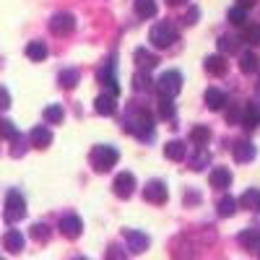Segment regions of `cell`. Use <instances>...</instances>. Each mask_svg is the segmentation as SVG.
I'll return each mask as SVG.
<instances>
[{
  "label": "cell",
  "instance_id": "cell-10",
  "mask_svg": "<svg viewBox=\"0 0 260 260\" xmlns=\"http://www.w3.org/2000/svg\"><path fill=\"white\" fill-rule=\"evenodd\" d=\"M60 234L62 237H68V240H76V237H81V232H83V221L78 219V216H62L60 219Z\"/></svg>",
  "mask_w": 260,
  "mask_h": 260
},
{
  "label": "cell",
  "instance_id": "cell-26",
  "mask_svg": "<svg viewBox=\"0 0 260 260\" xmlns=\"http://www.w3.org/2000/svg\"><path fill=\"white\" fill-rule=\"evenodd\" d=\"M133 89H136V91H151V89H154V78L148 76V71H138V73H136Z\"/></svg>",
  "mask_w": 260,
  "mask_h": 260
},
{
  "label": "cell",
  "instance_id": "cell-1",
  "mask_svg": "<svg viewBox=\"0 0 260 260\" xmlns=\"http://www.w3.org/2000/svg\"><path fill=\"white\" fill-rule=\"evenodd\" d=\"M122 127L127 130L130 136H136V138H151V133H154V117H151L146 110H130Z\"/></svg>",
  "mask_w": 260,
  "mask_h": 260
},
{
  "label": "cell",
  "instance_id": "cell-6",
  "mask_svg": "<svg viewBox=\"0 0 260 260\" xmlns=\"http://www.w3.org/2000/svg\"><path fill=\"white\" fill-rule=\"evenodd\" d=\"M96 78H99V83L102 86H107V91L110 94H120V83H117V73H115V60L110 57L107 62H102V68L96 71Z\"/></svg>",
  "mask_w": 260,
  "mask_h": 260
},
{
  "label": "cell",
  "instance_id": "cell-41",
  "mask_svg": "<svg viewBox=\"0 0 260 260\" xmlns=\"http://www.w3.org/2000/svg\"><path fill=\"white\" fill-rule=\"evenodd\" d=\"M198 18H201V11H198V8H190V13H187V18H185V24H187V26H192Z\"/></svg>",
  "mask_w": 260,
  "mask_h": 260
},
{
  "label": "cell",
  "instance_id": "cell-25",
  "mask_svg": "<svg viewBox=\"0 0 260 260\" xmlns=\"http://www.w3.org/2000/svg\"><path fill=\"white\" fill-rule=\"evenodd\" d=\"M240 242L247 247V250H257L260 247V229H245L240 234Z\"/></svg>",
  "mask_w": 260,
  "mask_h": 260
},
{
  "label": "cell",
  "instance_id": "cell-23",
  "mask_svg": "<svg viewBox=\"0 0 260 260\" xmlns=\"http://www.w3.org/2000/svg\"><path fill=\"white\" fill-rule=\"evenodd\" d=\"M211 185L213 187H229L232 185V172L229 169H224V167H219V169H213L211 172Z\"/></svg>",
  "mask_w": 260,
  "mask_h": 260
},
{
  "label": "cell",
  "instance_id": "cell-40",
  "mask_svg": "<svg viewBox=\"0 0 260 260\" xmlns=\"http://www.w3.org/2000/svg\"><path fill=\"white\" fill-rule=\"evenodd\" d=\"M8 107H11V94H8L6 86H0V112H6Z\"/></svg>",
  "mask_w": 260,
  "mask_h": 260
},
{
  "label": "cell",
  "instance_id": "cell-45",
  "mask_svg": "<svg viewBox=\"0 0 260 260\" xmlns=\"http://www.w3.org/2000/svg\"><path fill=\"white\" fill-rule=\"evenodd\" d=\"M257 255H260V247H257Z\"/></svg>",
  "mask_w": 260,
  "mask_h": 260
},
{
  "label": "cell",
  "instance_id": "cell-38",
  "mask_svg": "<svg viewBox=\"0 0 260 260\" xmlns=\"http://www.w3.org/2000/svg\"><path fill=\"white\" fill-rule=\"evenodd\" d=\"M245 39L250 45H260V26H252V24H245Z\"/></svg>",
  "mask_w": 260,
  "mask_h": 260
},
{
  "label": "cell",
  "instance_id": "cell-8",
  "mask_svg": "<svg viewBox=\"0 0 260 260\" xmlns=\"http://www.w3.org/2000/svg\"><path fill=\"white\" fill-rule=\"evenodd\" d=\"M143 198L148 201V203H167V198H169V192H167V185L161 182V180H151L146 187H143Z\"/></svg>",
  "mask_w": 260,
  "mask_h": 260
},
{
  "label": "cell",
  "instance_id": "cell-30",
  "mask_svg": "<svg viewBox=\"0 0 260 260\" xmlns=\"http://www.w3.org/2000/svg\"><path fill=\"white\" fill-rule=\"evenodd\" d=\"M78 78H81V73L76 71V68H65V71H60V86L62 89H73V86L78 83Z\"/></svg>",
  "mask_w": 260,
  "mask_h": 260
},
{
  "label": "cell",
  "instance_id": "cell-34",
  "mask_svg": "<svg viewBox=\"0 0 260 260\" xmlns=\"http://www.w3.org/2000/svg\"><path fill=\"white\" fill-rule=\"evenodd\" d=\"M229 24H234V26H245V24H247V8H242V6L232 8V11H229Z\"/></svg>",
  "mask_w": 260,
  "mask_h": 260
},
{
  "label": "cell",
  "instance_id": "cell-17",
  "mask_svg": "<svg viewBox=\"0 0 260 260\" xmlns=\"http://www.w3.org/2000/svg\"><path fill=\"white\" fill-rule=\"evenodd\" d=\"M237 206H242L247 211H260V190L257 187H250L242 192V198L237 201Z\"/></svg>",
  "mask_w": 260,
  "mask_h": 260
},
{
  "label": "cell",
  "instance_id": "cell-21",
  "mask_svg": "<svg viewBox=\"0 0 260 260\" xmlns=\"http://www.w3.org/2000/svg\"><path fill=\"white\" fill-rule=\"evenodd\" d=\"M216 211H219L221 219H232V216L237 213V201L232 198V195H224V198H219V203H216Z\"/></svg>",
  "mask_w": 260,
  "mask_h": 260
},
{
  "label": "cell",
  "instance_id": "cell-32",
  "mask_svg": "<svg viewBox=\"0 0 260 260\" xmlns=\"http://www.w3.org/2000/svg\"><path fill=\"white\" fill-rule=\"evenodd\" d=\"M190 141H192V143H198V146H206V143L211 141V130H208L206 125H201V127H192Z\"/></svg>",
  "mask_w": 260,
  "mask_h": 260
},
{
  "label": "cell",
  "instance_id": "cell-18",
  "mask_svg": "<svg viewBox=\"0 0 260 260\" xmlns=\"http://www.w3.org/2000/svg\"><path fill=\"white\" fill-rule=\"evenodd\" d=\"M242 122L247 127H257L260 125V104L257 102H250L242 107Z\"/></svg>",
  "mask_w": 260,
  "mask_h": 260
},
{
  "label": "cell",
  "instance_id": "cell-37",
  "mask_svg": "<svg viewBox=\"0 0 260 260\" xmlns=\"http://www.w3.org/2000/svg\"><path fill=\"white\" fill-rule=\"evenodd\" d=\"M219 52H224V55L237 52V39H234V37H221V39H219Z\"/></svg>",
  "mask_w": 260,
  "mask_h": 260
},
{
  "label": "cell",
  "instance_id": "cell-20",
  "mask_svg": "<svg viewBox=\"0 0 260 260\" xmlns=\"http://www.w3.org/2000/svg\"><path fill=\"white\" fill-rule=\"evenodd\" d=\"M156 62H159V57H156V55H151L146 47H138V50H136V65H138L141 71H151Z\"/></svg>",
  "mask_w": 260,
  "mask_h": 260
},
{
  "label": "cell",
  "instance_id": "cell-4",
  "mask_svg": "<svg viewBox=\"0 0 260 260\" xmlns=\"http://www.w3.org/2000/svg\"><path fill=\"white\" fill-rule=\"evenodd\" d=\"M154 83H156V89H159V96L175 99V96L180 94V89H182V73H177V71H167V73H161L159 81H154Z\"/></svg>",
  "mask_w": 260,
  "mask_h": 260
},
{
  "label": "cell",
  "instance_id": "cell-39",
  "mask_svg": "<svg viewBox=\"0 0 260 260\" xmlns=\"http://www.w3.org/2000/svg\"><path fill=\"white\" fill-rule=\"evenodd\" d=\"M226 120H229L232 125L242 122V104H234V107H229V110H226Z\"/></svg>",
  "mask_w": 260,
  "mask_h": 260
},
{
  "label": "cell",
  "instance_id": "cell-36",
  "mask_svg": "<svg viewBox=\"0 0 260 260\" xmlns=\"http://www.w3.org/2000/svg\"><path fill=\"white\" fill-rule=\"evenodd\" d=\"M16 136H18L16 125H13L11 120H0V138H8V141H13Z\"/></svg>",
  "mask_w": 260,
  "mask_h": 260
},
{
  "label": "cell",
  "instance_id": "cell-27",
  "mask_svg": "<svg viewBox=\"0 0 260 260\" xmlns=\"http://www.w3.org/2000/svg\"><path fill=\"white\" fill-rule=\"evenodd\" d=\"M136 13L141 18H154L156 16V0H136Z\"/></svg>",
  "mask_w": 260,
  "mask_h": 260
},
{
  "label": "cell",
  "instance_id": "cell-44",
  "mask_svg": "<svg viewBox=\"0 0 260 260\" xmlns=\"http://www.w3.org/2000/svg\"><path fill=\"white\" fill-rule=\"evenodd\" d=\"M257 91H260V76H257Z\"/></svg>",
  "mask_w": 260,
  "mask_h": 260
},
{
  "label": "cell",
  "instance_id": "cell-7",
  "mask_svg": "<svg viewBox=\"0 0 260 260\" xmlns=\"http://www.w3.org/2000/svg\"><path fill=\"white\" fill-rule=\"evenodd\" d=\"M76 29V18L71 13H55L50 18V31L57 34V37H65V34H71Z\"/></svg>",
  "mask_w": 260,
  "mask_h": 260
},
{
  "label": "cell",
  "instance_id": "cell-33",
  "mask_svg": "<svg viewBox=\"0 0 260 260\" xmlns=\"http://www.w3.org/2000/svg\"><path fill=\"white\" fill-rule=\"evenodd\" d=\"M211 161V154L208 151H201V146H198V154H195L192 159H190V169H195V172H201V169H206V164Z\"/></svg>",
  "mask_w": 260,
  "mask_h": 260
},
{
  "label": "cell",
  "instance_id": "cell-16",
  "mask_svg": "<svg viewBox=\"0 0 260 260\" xmlns=\"http://www.w3.org/2000/svg\"><path fill=\"white\" fill-rule=\"evenodd\" d=\"M255 159V146L250 141H240L234 146V161H240V164H247Z\"/></svg>",
  "mask_w": 260,
  "mask_h": 260
},
{
  "label": "cell",
  "instance_id": "cell-5",
  "mask_svg": "<svg viewBox=\"0 0 260 260\" xmlns=\"http://www.w3.org/2000/svg\"><path fill=\"white\" fill-rule=\"evenodd\" d=\"M26 216V201L24 195H21L18 190H11L8 198H6V221L8 224H16Z\"/></svg>",
  "mask_w": 260,
  "mask_h": 260
},
{
  "label": "cell",
  "instance_id": "cell-11",
  "mask_svg": "<svg viewBox=\"0 0 260 260\" xmlns=\"http://www.w3.org/2000/svg\"><path fill=\"white\" fill-rule=\"evenodd\" d=\"M125 240H127V247L133 255L138 252H146L148 250V237L143 232H136V229H125Z\"/></svg>",
  "mask_w": 260,
  "mask_h": 260
},
{
  "label": "cell",
  "instance_id": "cell-22",
  "mask_svg": "<svg viewBox=\"0 0 260 260\" xmlns=\"http://www.w3.org/2000/svg\"><path fill=\"white\" fill-rule=\"evenodd\" d=\"M164 156L172 159V161H182L185 159V143L182 141H169L164 146Z\"/></svg>",
  "mask_w": 260,
  "mask_h": 260
},
{
  "label": "cell",
  "instance_id": "cell-28",
  "mask_svg": "<svg viewBox=\"0 0 260 260\" xmlns=\"http://www.w3.org/2000/svg\"><path fill=\"white\" fill-rule=\"evenodd\" d=\"M42 117H45V122H50V125H57V122H62L65 112H62V107H60V104H50V107H45Z\"/></svg>",
  "mask_w": 260,
  "mask_h": 260
},
{
  "label": "cell",
  "instance_id": "cell-9",
  "mask_svg": "<svg viewBox=\"0 0 260 260\" xmlns=\"http://www.w3.org/2000/svg\"><path fill=\"white\" fill-rule=\"evenodd\" d=\"M112 190H115L117 198H130L133 190H136V177L130 175V172H120V175L115 177V182H112Z\"/></svg>",
  "mask_w": 260,
  "mask_h": 260
},
{
  "label": "cell",
  "instance_id": "cell-24",
  "mask_svg": "<svg viewBox=\"0 0 260 260\" xmlns=\"http://www.w3.org/2000/svg\"><path fill=\"white\" fill-rule=\"evenodd\" d=\"M26 57L34 60V62L45 60L47 57V45H45V42H29V45H26Z\"/></svg>",
  "mask_w": 260,
  "mask_h": 260
},
{
  "label": "cell",
  "instance_id": "cell-12",
  "mask_svg": "<svg viewBox=\"0 0 260 260\" xmlns=\"http://www.w3.org/2000/svg\"><path fill=\"white\" fill-rule=\"evenodd\" d=\"M94 110H96V115H104V117H110V115H115L117 112V102H115V94H102V96H96V102H94Z\"/></svg>",
  "mask_w": 260,
  "mask_h": 260
},
{
  "label": "cell",
  "instance_id": "cell-29",
  "mask_svg": "<svg viewBox=\"0 0 260 260\" xmlns=\"http://www.w3.org/2000/svg\"><path fill=\"white\" fill-rule=\"evenodd\" d=\"M257 68H260L257 55H255V52H245L242 60H240V71H242V73H257Z\"/></svg>",
  "mask_w": 260,
  "mask_h": 260
},
{
  "label": "cell",
  "instance_id": "cell-31",
  "mask_svg": "<svg viewBox=\"0 0 260 260\" xmlns=\"http://www.w3.org/2000/svg\"><path fill=\"white\" fill-rule=\"evenodd\" d=\"M156 115H159V120H172V117H175V104H172L169 96H161V99H159Z\"/></svg>",
  "mask_w": 260,
  "mask_h": 260
},
{
  "label": "cell",
  "instance_id": "cell-35",
  "mask_svg": "<svg viewBox=\"0 0 260 260\" xmlns=\"http://www.w3.org/2000/svg\"><path fill=\"white\" fill-rule=\"evenodd\" d=\"M31 237H34L37 242H47L50 237H52V229H50L47 224H34V226H31Z\"/></svg>",
  "mask_w": 260,
  "mask_h": 260
},
{
  "label": "cell",
  "instance_id": "cell-14",
  "mask_svg": "<svg viewBox=\"0 0 260 260\" xmlns=\"http://www.w3.org/2000/svg\"><path fill=\"white\" fill-rule=\"evenodd\" d=\"M206 104H208V110L219 112V110H224V107H226V94L221 89H216V86H211V89L206 91Z\"/></svg>",
  "mask_w": 260,
  "mask_h": 260
},
{
  "label": "cell",
  "instance_id": "cell-15",
  "mask_svg": "<svg viewBox=\"0 0 260 260\" xmlns=\"http://www.w3.org/2000/svg\"><path fill=\"white\" fill-rule=\"evenodd\" d=\"M3 247L8 250V252H21L24 250V234H21L18 229H11V232H6V237H3Z\"/></svg>",
  "mask_w": 260,
  "mask_h": 260
},
{
  "label": "cell",
  "instance_id": "cell-2",
  "mask_svg": "<svg viewBox=\"0 0 260 260\" xmlns=\"http://www.w3.org/2000/svg\"><path fill=\"white\" fill-rule=\"evenodd\" d=\"M89 159H91V167L96 169V172H110L115 164H117V159H120V151L117 148H112V146H94L91 148V154H89Z\"/></svg>",
  "mask_w": 260,
  "mask_h": 260
},
{
  "label": "cell",
  "instance_id": "cell-42",
  "mask_svg": "<svg viewBox=\"0 0 260 260\" xmlns=\"http://www.w3.org/2000/svg\"><path fill=\"white\" fill-rule=\"evenodd\" d=\"M237 3H240L242 8H252V6H255V0H237Z\"/></svg>",
  "mask_w": 260,
  "mask_h": 260
},
{
  "label": "cell",
  "instance_id": "cell-3",
  "mask_svg": "<svg viewBox=\"0 0 260 260\" xmlns=\"http://www.w3.org/2000/svg\"><path fill=\"white\" fill-rule=\"evenodd\" d=\"M148 39L156 50H167V47H172V42L177 39V29H175V24H169V21H159V24L151 26Z\"/></svg>",
  "mask_w": 260,
  "mask_h": 260
},
{
  "label": "cell",
  "instance_id": "cell-19",
  "mask_svg": "<svg viewBox=\"0 0 260 260\" xmlns=\"http://www.w3.org/2000/svg\"><path fill=\"white\" fill-rule=\"evenodd\" d=\"M206 71L211 76H224L226 73V57L219 52V55H208L206 57Z\"/></svg>",
  "mask_w": 260,
  "mask_h": 260
},
{
  "label": "cell",
  "instance_id": "cell-43",
  "mask_svg": "<svg viewBox=\"0 0 260 260\" xmlns=\"http://www.w3.org/2000/svg\"><path fill=\"white\" fill-rule=\"evenodd\" d=\"M169 6H182V3H187V0H167Z\"/></svg>",
  "mask_w": 260,
  "mask_h": 260
},
{
  "label": "cell",
  "instance_id": "cell-13",
  "mask_svg": "<svg viewBox=\"0 0 260 260\" xmlns=\"http://www.w3.org/2000/svg\"><path fill=\"white\" fill-rule=\"evenodd\" d=\"M29 143L34 146V148H47L50 143H52V133H50V127H45V125H37L31 133H29Z\"/></svg>",
  "mask_w": 260,
  "mask_h": 260
}]
</instances>
